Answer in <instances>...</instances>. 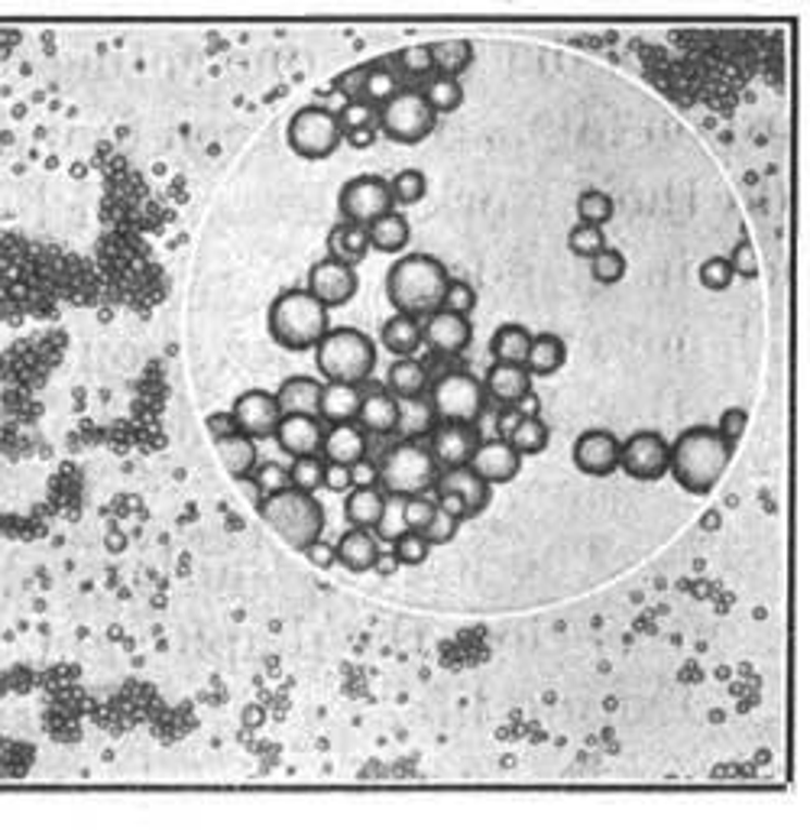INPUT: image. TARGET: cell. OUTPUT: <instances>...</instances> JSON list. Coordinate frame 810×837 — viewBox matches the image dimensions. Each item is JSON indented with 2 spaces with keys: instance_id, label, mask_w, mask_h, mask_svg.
<instances>
[{
  "instance_id": "obj_61",
  "label": "cell",
  "mask_w": 810,
  "mask_h": 837,
  "mask_svg": "<svg viewBox=\"0 0 810 837\" xmlns=\"http://www.w3.org/2000/svg\"><path fill=\"white\" fill-rule=\"evenodd\" d=\"M396 568H400V561H396V556L390 553H380V558H377V565H373V571H380V574H396Z\"/></svg>"
},
{
  "instance_id": "obj_15",
  "label": "cell",
  "mask_w": 810,
  "mask_h": 837,
  "mask_svg": "<svg viewBox=\"0 0 810 837\" xmlns=\"http://www.w3.org/2000/svg\"><path fill=\"white\" fill-rule=\"evenodd\" d=\"M474 341V325L467 315H454L447 308H438L421 325V344H428L438 357H454L467 351Z\"/></svg>"
},
{
  "instance_id": "obj_34",
  "label": "cell",
  "mask_w": 810,
  "mask_h": 837,
  "mask_svg": "<svg viewBox=\"0 0 810 837\" xmlns=\"http://www.w3.org/2000/svg\"><path fill=\"white\" fill-rule=\"evenodd\" d=\"M367 238H370V251H380V254H400L405 251L412 231H408V221L400 211H390L383 218H377L373 225H367Z\"/></svg>"
},
{
  "instance_id": "obj_57",
  "label": "cell",
  "mask_w": 810,
  "mask_h": 837,
  "mask_svg": "<svg viewBox=\"0 0 810 837\" xmlns=\"http://www.w3.org/2000/svg\"><path fill=\"white\" fill-rule=\"evenodd\" d=\"M321 487H328L331 494H344V490H351L354 487V481H351V468L347 464H328L324 468V484Z\"/></svg>"
},
{
  "instance_id": "obj_58",
  "label": "cell",
  "mask_w": 810,
  "mask_h": 837,
  "mask_svg": "<svg viewBox=\"0 0 810 837\" xmlns=\"http://www.w3.org/2000/svg\"><path fill=\"white\" fill-rule=\"evenodd\" d=\"M305 556H308V561H311L315 568H331V565L338 561V549H334L331 543L318 539V543H311V546L305 549Z\"/></svg>"
},
{
  "instance_id": "obj_50",
  "label": "cell",
  "mask_w": 810,
  "mask_h": 837,
  "mask_svg": "<svg viewBox=\"0 0 810 837\" xmlns=\"http://www.w3.org/2000/svg\"><path fill=\"white\" fill-rule=\"evenodd\" d=\"M461 523H464V520H457V517H451V513H444V510H434V517H431V523L421 530V536L431 543V549H434V546H447V543L457 536Z\"/></svg>"
},
{
  "instance_id": "obj_52",
  "label": "cell",
  "mask_w": 810,
  "mask_h": 837,
  "mask_svg": "<svg viewBox=\"0 0 810 837\" xmlns=\"http://www.w3.org/2000/svg\"><path fill=\"white\" fill-rule=\"evenodd\" d=\"M733 270H729V260L726 257H710L700 264V282L710 289V292H723L733 286Z\"/></svg>"
},
{
  "instance_id": "obj_27",
  "label": "cell",
  "mask_w": 810,
  "mask_h": 837,
  "mask_svg": "<svg viewBox=\"0 0 810 837\" xmlns=\"http://www.w3.org/2000/svg\"><path fill=\"white\" fill-rule=\"evenodd\" d=\"M370 254V238H367V228L364 225H354V221H341L331 228L328 234V257L338 260V264H347V267H357L364 264Z\"/></svg>"
},
{
  "instance_id": "obj_16",
  "label": "cell",
  "mask_w": 810,
  "mask_h": 837,
  "mask_svg": "<svg viewBox=\"0 0 810 837\" xmlns=\"http://www.w3.org/2000/svg\"><path fill=\"white\" fill-rule=\"evenodd\" d=\"M231 416L237 422V432L250 435V438H272L275 425L282 418V410L275 403V393L267 390H247L234 400Z\"/></svg>"
},
{
  "instance_id": "obj_54",
  "label": "cell",
  "mask_w": 810,
  "mask_h": 837,
  "mask_svg": "<svg viewBox=\"0 0 810 837\" xmlns=\"http://www.w3.org/2000/svg\"><path fill=\"white\" fill-rule=\"evenodd\" d=\"M746 425H749V413H746L742 407H733V410H726V413L720 416V425H716V432L723 435V441L736 445V441L742 438Z\"/></svg>"
},
{
  "instance_id": "obj_28",
  "label": "cell",
  "mask_w": 810,
  "mask_h": 837,
  "mask_svg": "<svg viewBox=\"0 0 810 837\" xmlns=\"http://www.w3.org/2000/svg\"><path fill=\"white\" fill-rule=\"evenodd\" d=\"M405 88L403 75L396 69L393 59H377V62H367V75H364V101H370L373 108H383L386 101H393L400 92Z\"/></svg>"
},
{
  "instance_id": "obj_53",
  "label": "cell",
  "mask_w": 810,
  "mask_h": 837,
  "mask_svg": "<svg viewBox=\"0 0 810 837\" xmlns=\"http://www.w3.org/2000/svg\"><path fill=\"white\" fill-rule=\"evenodd\" d=\"M434 510H438V504L428 500V497H405V523H408V530L421 533L431 523Z\"/></svg>"
},
{
  "instance_id": "obj_36",
  "label": "cell",
  "mask_w": 810,
  "mask_h": 837,
  "mask_svg": "<svg viewBox=\"0 0 810 837\" xmlns=\"http://www.w3.org/2000/svg\"><path fill=\"white\" fill-rule=\"evenodd\" d=\"M431 59H434V75L457 78V75L474 62V43H470V39H441V43H431Z\"/></svg>"
},
{
  "instance_id": "obj_41",
  "label": "cell",
  "mask_w": 810,
  "mask_h": 837,
  "mask_svg": "<svg viewBox=\"0 0 810 837\" xmlns=\"http://www.w3.org/2000/svg\"><path fill=\"white\" fill-rule=\"evenodd\" d=\"M373 533H377L380 543H390V546H393L403 533H408V523H405V497H400V494H386V497H383V513H380Z\"/></svg>"
},
{
  "instance_id": "obj_56",
  "label": "cell",
  "mask_w": 810,
  "mask_h": 837,
  "mask_svg": "<svg viewBox=\"0 0 810 837\" xmlns=\"http://www.w3.org/2000/svg\"><path fill=\"white\" fill-rule=\"evenodd\" d=\"M351 481H354V487H377L380 484V464H373L370 458H360L357 464H351Z\"/></svg>"
},
{
  "instance_id": "obj_26",
  "label": "cell",
  "mask_w": 810,
  "mask_h": 837,
  "mask_svg": "<svg viewBox=\"0 0 810 837\" xmlns=\"http://www.w3.org/2000/svg\"><path fill=\"white\" fill-rule=\"evenodd\" d=\"M338 561L347 568V571H357V574H364V571H373V565H377V558H380V539L370 533V530H357V526H351L341 539H338Z\"/></svg>"
},
{
  "instance_id": "obj_21",
  "label": "cell",
  "mask_w": 810,
  "mask_h": 837,
  "mask_svg": "<svg viewBox=\"0 0 810 837\" xmlns=\"http://www.w3.org/2000/svg\"><path fill=\"white\" fill-rule=\"evenodd\" d=\"M487 400H496L500 407H519L532 393V374L526 364H493L483 380Z\"/></svg>"
},
{
  "instance_id": "obj_44",
  "label": "cell",
  "mask_w": 810,
  "mask_h": 837,
  "mask_svg": "<svg viewBox=\"0 0 810 837\" xmlns=\"http://www.w3.org/2000/svg\"><path fill=\"white\" fill-rule=\"evenodd\" d=\"M567 247L574 257H584V260H593L603 247H606V238H603V228L597 225H574L570 234H567Z\"/></svg>"
},
{
  "instance_id": "obj_11",
  "label": "cell",
  "mask_w": 810,
  "mask_h": 837,
  "mask_svg": "<svg viewBox=\"0 0 810 837\" xmlns=\"http://www.w3.org/2000/svg\"><path fill=\"white\" fill-rule=\"evenodd\" d=\"M668 461L672 441L655 428L633 432L626 441H619V468L633 481H662L668 474Z\"/></svg>"
},
{
  "instance_id": "obj_43",
  "label": "cell",
  "mask_w": 810,
  "mask_h": 837,
  "mask_svg": "<svg viewBox=\"0 0 810 837\" xmlns=\"http://www.w3.org/2000/svg\"><path fill=\"white\" fill-rule=\"evenodd\" d=\"M390 192L396 205H418L428 195V175L421 169H403L390 182Z\"/></svg>"
},
{
  "instance_id": "obj_48",
  "label": "cell",
  "mask_w": 810,
  "mask_h": 837,
  "mask_svg": "<svg viewBox=\"0 0 810 837\" xmlns=\"http://www.w3.org/2000/svg\"><path fill=\"white\" fill-rule=\"evenodd\" d=\"M400 425L408 428V438H418V435H425V432H431L434 428V413H431V407L418 397V400H403V418H400Z\"/></svg>"
},
{
  "instance_id": "obj_8",
  "label": "cell",
  "mask_w": 810,
  "mask_h": 837,
  "mask_svg": "<svg viewBox=\"0 0 810 837\" xmlns=\"http://www.w3.org/2000/svg\"><path fill=\"white\" fill-rule=\"evenodd\" d=\"M434 124H438V114L428 108L418 88H403L393 101L380 108V134L403 146H415L431 137Z\"/></svg>"
},
{
  "instance_id": "obj_29",
  "label": "cell",
  "mask_w": 810,
  "mask_h": 837,
  "mask_svg": "<svg viewBox=\"0 0 810 837\" xmlns=\"http://www.w3.org/2000/svg\"><path fill=\"white\" fill-rule=\"evenodd\" d=\"M360 397H364V387H357V384H331V380H328L324 390H321V410H318V416L328 418L331 425L357 422Z\"/></svg>"
},
{
  "instance_id": "obj_55",
  "label": "cell",
  "mask_w": 810,
  "mask_h": 837,
  "mask_svg": "<svg viewBox=\"0 0 810 837\" xmlns=\"http://www.w3.org/2000/svg\"><path fill=\"white\" fill-rule=\"evenodd\" d=\"M364 75H367V65H354V69H347L344 75L334 78V88L344 95V101H354V98L364 95Z\"/></svg>"
},
{
  "instance_id": "obj_4",
  "label": "cell",
  "mask_w": 810,
  "mask_h": 837,
  "mask_svg": "<svg viewBox=\"0 0 810 837\" xmlns=\"http://www.w3.org/2000/svg\"><path fill=\"white\" fill-rule=\"evenodd\" d=\"M260 517L272 533L295 553H305L311 543L324 533V507L315 494H302L295 487H285L260 500Z\"/></svg>"
},
{
  "instance_id": "obj_32",
  "label": "cell",
  "mask_w": 810,
  "mask_h": 837,
  "mask_svg": "<svg viewBox=\"0 0 810 837\" xmlns=\"http://www.w3.org/2000/svg\"><path fill=\"white\" fill-rule=\"evenodd\" d=\"M529 344H532V331L519 322H506L493 331L490 354L496 357V364H526Z\"/></svg>"
},
{
  "instance_id": "obj_37",
  "label": "cell",
  "mask_w": 810,
  "mask_h": 837,
  "mask_svg": "<svg viewBox=\"0 0 810 837\" xmlns=\"http://www.w3.org/2000/svg\"><path fill=\"white\" fill-rule=\"evenodd\" d=\"M428 108L434 114H454L464 105V85L461 78H447V75H431L428 85L421 88Z\"/></svg>"
},
{
  "instance_id": "obj_9",
  "label": "cell",
  "mask_w": 810,
  "mask_h": 837,
  "mask_svg": "<svg viewBox=\"0 0 810 837\" xmlns=\"http://www.w3.org/2000/svg\"><path fill=\"white\" fill-rule=\"evenodd\" d=\"M285 140L302 159H328L344 143V134H341L338 114L331 108L308 105L292 114Z\"/></svg>"
},
{
  "instance_id": "obj_42",
  "label": "cell",
  "mask_w": 810,
  "mask_h": 837,
  "mask_svg": "<svg viewBox=\"0 0 810 837\" xmlns=\"http://www.w3.org/2000/svg\"><path fill=\"white\" fill-rule=\"evenodd\" d=\"M396 69L403 78H431L434 75V59H431V46L425 43H415V46H405L403 52L393 56Z\"/></svg>"
},
{
  "instance_id": "obj_59",
  "label": "cell",
  "mask_w": 810,
  "mask_h": 837,
  "mask_svg": "<svg viewBox=\"0 0 810 837\" xmlns=\"http://www.w3.org/2000/svg\"><path fill=\"white\" fill-rule=\"evenodd\" d=\"M205 425H208L211 438H224V435L237 432V422H234L231 413H211V416L205 418Z\"/></svg>"
},
{
  "instance_id": "obj_7",
  "label": "cell",
  "mask_w": 810,
  "mask_h": 837,
  "mask_svg": "<svg viewBox=\"0 0 810 837\" xmlns=\"http://www.w3.org/2000/svg\"><path fill=\"white\" fill-rule=\"evenodd\" d=\"M428 407L441 422H477L487 410L483 380L467 371H447L428 380Z\"/></svg>"
},
{
  "instance_id": "obj_60",
  "label": "cell",
  "mask_w": 810,
  "mask_h": 837,
  "mask_svg": "<svg viewBox=\"0 0 810 837\" xmlns=\"http://www.w3.org/2000/svg\"><path fill=\"white\" fill-rule=\"evenodd\" d=\"M438 510H444V513H451V517H457V520H467V507H464V500L461 497H454V494H438Z\"/></svg>"
},
{
  "instance_id": "obj_18",
  "label": "cell",
  "mask_w": 810,
  "mask_h": 837,
  "mask_svg": "<svg viewBox=\"0 0 810 837\" xmlns=\"http://www.w3.org/2000/svg\"><path fill=\"white\" fill-rule=\"evenodd\" d=\"M434 490H438V494H454V497H461L464 507H467V520L480 517V513L490 507V500H493V487H490L470 464H467V468L441 471L438 481H434Z\"/></svg>"
},
{
  "instance_id": "obj_30",
  "label": "cell",
  "mask_w": 810,
  "mask_h": 837,
  "mask_svg": "<svg viewBox=\"0 0 810 837\" xmlns=\"http://www.w3.org/2000/svg\"><path fill=\"white\" fill-rule=\"evenodd\" d=\"M567 361V344L561 335L554 331H541V335H532V344H529V357H526V371L532 377H551L564 367Z\"/></svg>"
},
{
  "instance_id": "obj_12",
  "label": "cell",
  "mask_w": 810,
  "mask_h": 837,
  "mask_svg": "<svg viewBox=\"0 0 810 837\" xmlns=\"http://www.w3.org/2000/svg\"><path fill=\"white\" fill-rule=\"evenodd\" d=\"M428 451L438 461V468L451 471V468H467L474 451L480 448V428L477 422H438L428 432Z\"/></svg>"
},
{
  "instance_id": "obj_51",
  "label": "cell",
  "mask_w": 810,
  "mask_h": 837,
  "mask_svg": "<svg viewBox=\"0 0 810 837\" xmlns=\"http://www.w3.org/2000/svg\"><path fill=\"white\" fill-rule=\"evenodd\" d=\"M726 260H729L733 277H742V279L759 277V254H756V247H752V241H749V238H742V241L736 244V251H733Z\"/></svg>"
},
{
  "instance_id": "obj_47",
  "label": "cell",
  "mask_w": 810,
  "mask_h": 837,
  "mask_svg": "<svg viewBox=\"0 0 810 837\" xmlns=\"http://www.w3.org/2000/svg\"><path fill=\"white\" fill-rule=\"evenodd\" d=\"M441 308H447V312H454V315H467V318H470V312L477 308V289H474L467 279H451V282H447V292H444Z\"/></svg>"
},
{
  "instance_id": "obj_19",
  "label": "cell",
  "mask_w": 810,
  "mask_h": 837,
  "mask_svg": "<svg viewBox=\"0 0 810 837\" xmlns=\"http://www.w3.org/2000/svg\"><path fill=\"white\" fill-rule=\"evenodd\" d=\"M275 445L289 458L318 454L324 441V418L321 416H282L275 425Z\"/></svg>"
},
{
  "instance_id": "obj_33",
  "label": "cell",
  "mask_w": 810,
  "mask_h": 837,
  "mask_svg": "<svg viewBox=\"0 0 810 837\" xmlns=\"http://www.w3.org/2000/svg\"><path fill=\"white\" fill-rule=\"evenodd\" d=\"M380 341L390 354L396 357H412L418 348H421V318H412V315H393L383 322L380 328Z\"/></svg>"
},
{
  "instance_id": "obj_40",
  "label": "cell",
  "mask_w": 810,
  "mask_h": 837,
  "mask_svg": "<svg viewBox=\"0 0 810 837\" xmlns=\"http://www.w3.org/2000/svg\"><path fill=\"white\" fill-rule=\"evenodd\" d=\"M574 208H577L580 225H597V228L610 225L613 215H616L613 198H610L606 192H600V189H584V192L577 195V205H574Z\"/></svg>"
},
{
  "instance_id": "obj_5",
  "label": "cell",
  "mask_w": 810,
  "mask_h": 837,
  "mask_svg": "<svg viewBox=\"0 0 810 837\" xmlns=\"http://www.w3.org/2000/svg\"><path fill=\"white\" fill-rule=\"evenodd\" d=\"M315 364L331 384H367L377 367V344L360 328H328L315 348Z\"/></svg>"
},
{
  "instance_id": "obj_22",
  "label": "cell",
  "mask_w": 810,
  "mask_h": 837,
  "mask_svg": "<svg viewBox=\"0 0 810 837\" xmlns=\"http://www.w3.org/2000/svg\"><path fill=\"white\" fill-rule=\"evenodd\" d=\"M338 114V124H341V134L351 146L357 149H367L377 143V134H380V108H373L370 101L364 98H354V101H344Z\"/></svg>"
},
{
  "instance_id": "obj_14",
  "label": "cell",
  "mask_w": 810,
  "mask_h": 837,
  "mask_svg": "<svg viewBox=\"0 0 810 837\" xmlns=\"http://www.w3.org/2000/svg\"><path fill=\"white\" fill-rule=\"evenodd\" d=\"M324 308H341L347 305L357 289H360V279H357V270L347 267V264H338L331 257L311 264L308 270V286H305Z\"/></svg>"
},
{
  "instance_id": "obj_13",
  "label": "cell",
  "mask_w": 810,
  "mask_h": 837,
  "mask_svg": "<svg viewBox=\"0 0 810 837\" xmlns=\"http://www.w3.org/2000/svg\"><path fill=\"white\" fill-rule=\"evenodd\" d=\"M574 468L587 477H610L619 471V438L610 428H587L574 441Z\"/></svg>"
},
{
  "instance_id": "obj_49",
  "label": "cell",
  "mask_w": 810,
  "mask_h": 837,
  "mask_svg": "<svg viewBox=\"0 0 810 837\" xmlns=\"http://www.w3.org/2000/svg\"><path fill=\"white\" fill-rule=\"evenodd\" d=\"M254 484L260 487V494L263 497H270V494H279V490H285L289 487V468L285 464H279V461H260L257 468H254Z\"/></svg>"
},
{
  "instance_id": "obj_2",
  "label": "cell",
  "mask_w": 810,
  "mask_h": 837,
  "mask_svg": "<svg viewBox=\"0 0 810 837\" xmlns=\"http://www.w3.org/2000/svg\"><path fill=\"white\" fill-rule=\"evenodd\" d=\"M451 274L431 254H405L386 274V295L400 315L428 318L441 308Z\"/></svg>"
},
{
  "instance_id": "obj_46",
  "label": "cell",
  "mask_w": 810,
  "mask_h": 837,
  "mask_svg": "<svg viewBox=\"0 0 810 837\" xmlns=\"http://www.w3.org/2000/svg\"><path fill=\"white\" fill-rule=\"evenodd\" d=\"M393 556H396L400 565L415 568V565H421L425 558L431 556V543H428L418 530H408V533H403V536L393 543Z\"/></svg>"
},
{
  "instance_id": "obj_1",
  "label": "cell",
  "mask_w": 810,
  "mask_h": 837,
  "mask_svg": "<svg viewBox=\"0 0 810 837\" xmlns=\"http://www.w3.org/2000/svg\"><path fill=\"white\" fill-rule=\"evenodd\" d=\"M729 458H733V445L723 441V435L716 428L694 425V428H684L675 438L668 474H675V481L687 494L707 497L726 474Z\"/></svg>"
},
{
  "instance_id": "obj_23",
  "label": "cell",
  "mask_w": 810,
  "mask_h": 837,
  "mask_svg": "<svg viewBox=\"0 0 810 837\" xmlns=\"http://www.w3.org/2000/svg\"><path fill=\"white\" fill-rule=\"evenodd\" d=\"M324 461L328 464H357L360 458H367V432L357 422H341L324 428V441H321Z\"/></svg>"
},
{
  "instance_id": "obj_6",
  "label": "cell",
  "mask_w": 810,
  "mask_h": 837,
  "mask_svg": "<svg viewBox=\"0 0 810 837\" xmlns=\"http://www.w3.org/2000/svg\"><path fill=\"white\" fill-rule=\"evenodd\" d=\"M441 468L431 458L428 445L415 441V438H403L396 441L383 461H380V484L386 494H400V497H421L425 490L434 487Z\"/></svg>"
},
{
  "instance_id": "obj_39",
  "label": "cell",
  "mask_w": 810,
  "mask_h": 837,
  "mask_svg": "<svg viewBox=\"0 0 810 837\" xmlns=\"http://www.w3.org/2000/svg\"><path fill=\"white\" fill-rule=\"evenodd\" d=\"M324 468L328 461L321 454H305V458H292L289 464V487L302 490V494H315L324 484Z\"/></svg>"
},
{
  "instance_id": "obj_38",
  "label": "cell",
  "mask_w": 810,
  "mask_h": 837,
  "mask_svg": "<svg viewBox=\"0 0 810 837\" xmlns=\"http://www.w3.org/2000/svg\"><path fill=\"white\" fill-rule=\"evenodd\" d=\"M510 441H513V448L526 458V454H541L544 448H548V441H551V428L544 425V418L541 416H523L516 425H513V432L506 435Z\"/></svg>"
},
{
  "instance_id": "obj_25",
  "label": "cell",
  "mask_w": 810,
  "mask_h": 837,
  "mask_svg": "<svg viewBox=\"0 0 810 837\" xmlns=\"http://www.w3.org/2000/svg\"><path fill=\"white\" fill-rule=\"evenodd\" d=\"M218 445V454H221V464L224 471L234 477V481H244L254 474V468L260 464V451H257V438L244 435V432H231L224 438H214Z\"/></svg>"
},
{
  "instance_id": "obj_17",
  "label": "cell",
  "mask_w": 810,
  "mask_h": 837,
  "mask_svg": "<svg viewBox=\"0 0 810 837\" xmlns=\"http://www.w3.org/2000/svg\"><path fill=\"white\" fill-rule=\"evenodd\" d=\"M470 468L490 487H496V484H510L523 471V454L513 448L510 438H490V441H480V448L470 458Z\"/></svg>"
},
{
  "instance_id": "obj_20",
  "label": "cell",
  "mask_w": 810,
  "mask_h": 837,
  "mask_svg": "<svg viewBox=\"0 0 810 837\" xmlns=\"http://www.w3.org/2000/svg\"><path fill=\"white\" fill-rule=\"evenodd\" d=\"M400 418H403V403L386 387H367L357 410V425L367 435H390L400 428Z\"/></svg>"
},
{
  "instance_id": "obj_45",
  "label": "cell",
  "mask_w": 810,
  "mask_h": 837,
  "mask_svg": "<svg viewBox=\"0 0 810 837\" xmlns=\"http://www.w3.org/2000/svg\"><path fill=\"white\" fill-rule=\"evenodd\" d=\"M590 277L600 286H616L619 279L626 277V257L613 247H603L590 264Z\"/></svg>"
},
{
  "instance_id": "obj_31",
  "label": "cell",
  "mask_w": 810,
  "mask_h": 837,
  "mask_svg": "<svg viewBox=\"0 0 810 837\" xmlns=\"http://www.w3.org/2000/svg\"><path fill=\"white\" fill-rule=\"evenodd\" d=\"M386 390L403 403V400H418L428 390V367L415 357H396L386 374Z\"/></svg>"
},
{
  "instance_id": "obj_35",
  "label": "cell",
  "mask_w": 810,
  "mask_h": 837,
  "mask_svg": "<svg viewBox=\"0 0 810 837\" xmlns=\"http://www.w3.org/2000/svg\"><path fill=\"white\" fill-rule=\"evenodd\" d=\"M383 490L380 487H351V497L344 504V517L357 530H373L383 513Z\"/></svg>"
},
{
  "instance_id": "obj_24",
  "label": "cell",
  "mask_w": 810,
  "mask_h": 837,
  "mask_svg": "<svg viewBox=\"0 0 810 837\" xmlns=\"http://www.w3.org/2000/svg\"><path fill=\"white\" fill-rule=\"evenodd\" d=\"M321 390H324L321 380L298 374V377L282 380L279 393H275V403H279L282 416H318V410H321Z\"/></svg>"
},
{
  "instance_id": "obj_3",
  "label": "cell",
  "mask_w": 810,
  "mask_h": 837,
  "mask_svg": "<svg viewBox=\"0 0 810 837\" xmlns=\"http://www.w3.org/2000/svg\"><path fill=\"white\" fill-rule=\"evenodd\" d=\"M331 315L308 289H285L270 305V335L285 351H311L328 335Z\"/></svg>"
},
{
  "instance_id": "obj_10",
  "label": "cell",
  "mask_w": 810,
  "mask_h": 837,
  "mask_svg": "<svg viewBox=\"0 0 810 837\" xmlns=\"http://www.w3.org/2000/svg\"><path fill=\"white\" fill-rule=\"evenodd\" d=\"M338 208H341L344 221H354V225H364V228L373 225L377 218L396 211V202H393V192H390V179L373 175V172L347 179L341 195H338Z\"/></svg>"
}]
</instances>
